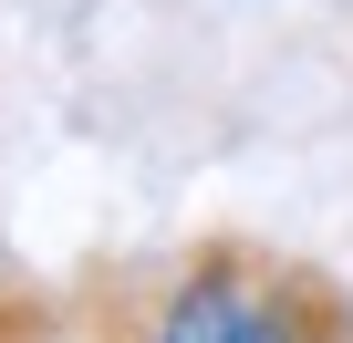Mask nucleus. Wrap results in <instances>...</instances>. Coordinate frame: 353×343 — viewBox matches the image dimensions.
Returning <instances> with one entry per match:
<instances>
[{
    "mask_svg": "<svg viewBox=\"0 0 353 343\" xmlns=\"http://www.w3.org/2000/svg\"><path fill=\"white\" fill-rule=\"evenodd\" d=\"M239 343H343V291L322 271H270L250 291V322Z\"/></svg>",
    "mask_w": 353,
    "mask_h": 343,
    "instance_id": "1",
    "label": "nucleus"
},
{
    "mask_svg": "<svg viewBox=\"0 0 353 343\" xmlns=\"http://www.w3.org/2000/svg\"><path fill=\"white\" fill-rule=\"evenodd\" d=\"M239 322H250V291H239V250H208L188 281L166 291V322H156V343H239Z\"/></svg>",
    "mask_w": 353,
    "mask_h": 343,
    "instance_id": "2",
    "label": "nucleus"
}]
</instances>
